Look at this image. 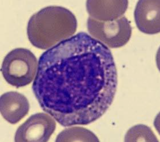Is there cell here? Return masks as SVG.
I'll return each mask as SVG.
<instances>
[{
	"label": "cell",
	"instance_id": "6da1fadb",
	"mask_svg": "<svg viewBox=\"0 0 160 142\" xmlns=\"http://www.w3.org/2000/svg\"><path fill=\"white\" fill-rule=\"evenodd\" d=\"M114 84L106 50L90 40L75 38L41 55L32 89L43 110L55 119L79 121L102 113Z\"/></svg>",
	"mask_w": 160,
	"mask_h": 142
},
{
	"label": "cell",
	"instance_id": "7a4b0ae2",
	"mask_svg": "<svg viewBox=\"0 0 160 142\" xmlns=\"http://www.w3.org/2000/svg\"><path fill=\"white\" fill-rule=\"evenodd\" d=\"M77 26L75 17L70 11L62 7L50 6L30 17L27 33L34 46L45 49L72 36Z\"/></svg>",
	"mask_w": 160,
	"mask_h": 142
},
{
	"label": "cell",
	"instance_id": "3957f363",
	"mask_svg": "<svg viewBox=\"0 0 160 142\" xmlns=\"http://www.w3.org/2000/svg\"><path fill=\"white\" fill-rule=\"evenodd\" d=\"M38 66L37 59L30 50L19 48L5 56L1 70L7 82L18 88L31 83L36 74Z\"/></svg>",
	"mask_w": 160,
	"mask_h": 142
},
{
	"label": "cell",
	"instance_id": "277c9868",
	"mask_svg": "<svg viewBox=\"0 0 160 142\" xmlns=\"http://www.w3.org/2000/svg\"><path fill=\"white\" fill-rule=\"evenodd\" d=\"M87 26L91 36L112 48H120L125 45L132 34L130 22L123 16L114 20L106 22L89 17Z\"/></svg>",
	"mask_w": 160,
	"mask_h": 142
},
{
	"label": "cell",
	"instance_id": "5b68a950",
	"mask_svg": "<svg viewBox=\"0 0 160 142\" xmlns=\"http://www.w3.org/2000/svg\"><path fill=\"white\" fill-rule=\"evenodd\" d=\"M55 119L45 113H37L30 116L20 125L15 132L16 142H47L56 129Z\"/></svg>",
	"mask_w": 160,
	"mask_h": 142
},
{
	"label": "cell",
	"instance_id": "8992f818",
	"mask_svg": "<svg viewBox=\"0 0 160 142\" xmlns=\"http://www.w3.org/2000/svg\"><path fill=\"white\" fill-rule=\"evenodd\" d=\"M136 26L141 32L149 34L160 32V0H140L134 12Z\"/></svg>",
	"mask_w": 160,
	"mask_h": 142
},
{
	"label": "cell",
	"instance_id": "52a82bcc",
	"mask_svg": "<svg viewBox=\"0 0 160 142\" xmlns=\"http://www.w3.org/2000/svg\"><path fill=\"white\" fill-rule=\"evenodd\" d=\"M29 109L28 99L19 93L8 92L1 96V113L4 118L11 124L20 121L28 114Z\"/></svg>",
	"mask_w": 160,
	"mask_h": 142
},
{
	"label": "cell",
	"instance_id": "ba28073f",
	"mask_svg": "<svg viewBox=\"0 0 160 142\" xmlns=\"http://www.w3.org/2000/svg\"><path fill=\"white\" fill-rule=\"evenodd\" d=\"M128 5L126 0H88L86 3L89 17L104 22L113 21L123 16Z\"/></svg>",
	"mask_w": 160,
	"mask_h": 142
},
{
	"label": "cell",
	"instance_id": "9c48e42d",
	"mask_svg": "<svg viewBox=\"0 0 160 142\" xmlns=\"http://www.w3.org/2000/svg\"><path fill=\"white\" fill-rule=\"evenodd\" d=\"M56 142H99L96 136L83 127L71 126L66 128L57 136Z\"/></svg>",
	"mask_w": 160,
	"mask_h": 142
},
{
	"label": "cell",
	"instance_id": "30bf717a",
	"mask_svg": "<svg viewBox=\"0 0 160 142\" xmlns=\"http://www.w3.org/2000/svg\"><path fill=\"white\" fill-rule=\"evenodd\" d=\"M158 140L151 129L143 124L136 125L130 128L124 137L125 142H157Z\"/></svg>",
	"mask_w": 160,
	"mask_h": 142
}]
</instances>
